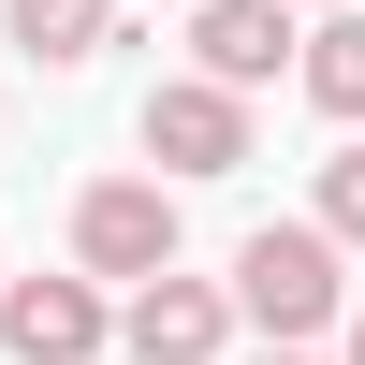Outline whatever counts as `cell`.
Wrapping results in <instances>:
<instances>
[{
	"label": "cell",
	"instance_id": "obj_7",
	"mask_svg": "<svg viewBox=\"0 0 365 365\" xmlns=\"http://www.w3.org/2000/svg\"><path fill=\"white\" fill-rule=\"evenodd\" d=\"M117 15H132V0H0V29H15L29 73H88V58L117 44Z\"/></svg>",
	"mask_w": 365,
	"mask_h": 365
},
{
	"label": "cell",
	"instance_id": "obj_6",
	"mask_svg": "<svg viewBox=\"0 0 365 365\" xmlns=\"http://www.w3.org/2000/svg\"><path fill=\"white\" fill-rule=\"evenodd\" d=\"M190 73L278 88V73H292V0H190Z\"/></svg>",
	"mask_w": 365,
	"mask_h": 365
},
{
	"label": "cell",
	"instance_id": "obj_8",
	"mask_svg": "<svg viewBox=\"0 0 365 365\" xmlns=\"http://www.w3.org/2000/svg\"><path fill=\"white\" fill-rule=\"evenodd\" d=\"M292 73H307L322 117H365V15L351 0H322V29H292Z\"/></svg>",
	"mask_w": 365,
	"mask_h": 365
},
{
	"label": "cell",
	"instance_id": "obj_11",
	"mask_svg": "<svg viewBox=\"0 0 365 365\" xmlns=\"http://www.w3.org/2000/svg\"><path fill=\"white\" fill-rule=\"evenodd\" d=\"M336 365H365V307H351V336H336Z\"/></svg>",
	"mask_w": 365,
	"mask_h": 365
},
{
	"label": "cell",
	"instance_id": "obj_12",
	"mask_svg": "<svg viewBox=\"0 0 365 365\" xmlns=\"http://www.w3.org/2000/svg\"><path fill=\"white\" fill-rule=\"evenodd\" d=\"M292 15H322V0H292Z\"/></svg>",
	"mask_w": 365,
	"mask_h": 365
},
{
	"label": "cell",
	"instance_id": "obj_10",
	"mask_svg": "<svg viewBox=\"0 0 365 365\" xmlns=\"http://www.w3.org/2000/svg\"><path fill=\"white\" fill-rule=\"evenodd\" d=\"M249 365H322V351H307V336H263V351H249Z\"/></svg>",
	"mask_w": 365,
	"mask_h": 365
},
{
	"label": "cell",
	"instance_id": "obj_3",
	"mask_svg": "<svg viewBox=\"0 0 365 365\" xmlns=\"http://www.w3.org/2000/svg\"><path fill=\"white\" fill-rule=\"evenodd\" d=\"M103 336L132 351V365H220V351H234V292H220V278H175V263H146L132 307H117Z\"/></svg>",
	"mask_w": 365,
	"mask_h": 365
},
{
	"label": "cell",
	"instance_id": "obj_5",
	"mask_svg": "<svg viewBox=\"0 0 365 365\" xmlns=\"http://www.w3.org/2000/svg\"><path fill=\"white\" fill-rule=\"evenodd\" d=\"M103 278H0V351L15 365H88L103 351Z\"/></svg>",
	"mask_w": 365,
	"mask_h": 365
},
{
	"label": "cell",
	"instance_id": "obj_1",
	"mask_svg": "<svg viewBox=\"0 0 365 365\" xmlns=\"http://www.w3.org/2000/svg\"><path fill=\"white\" fill-rule=\"evenodd\" d=\"M234 322H263V336H322V322L351 307V278H336V234L322 220H263L249 249H234Z\"/></svg>",
	"mask_w": 365,
	"mask_h": 365
},
{
	"label": "cell",
	"instance_id": "obj_2",
	"mask_svg": "<svg viewBox=\"0 0 365 365\" xmlns=\"http://www.w3.org/2000/svg\"><path fill=\"white\" fill-rule=\"evenodd\" d=\"M175 263V175H88L73 190V278H146Z\"/></svg>",
	"mask_w": 365,
	"mask_h": 365
},
{
	"label": "cell",
	"instance_id": "obj_9",
	"mask_svg": "<svg viewBox=\"0 0 365 365\" xmlns=\"http://www.w3.org/2000/svg\"><path fill=\"white\" fill-rule=\"evenodd\" d=\"M322 234H336V249H365V146H336V161H322Z\"/></svg>",
	"mask_w": 365,
	"mask_h": 365
},
{
	"label": "cell",
	"instance_id": "obj_4",
	"mask_svg": "<svg viewBox=\"0 0 365 365\" xmlns=\"http://www.w3.org/2000/svg\"><path fill=\"white\" fill-rule=\"evenodd\" d=\"M132 132H146V161H161V175H234V161H249V88H220V73H161Z\"/></svg>",
	"mask_w": 365,
	"mask_h": 365
}]
</instances>
